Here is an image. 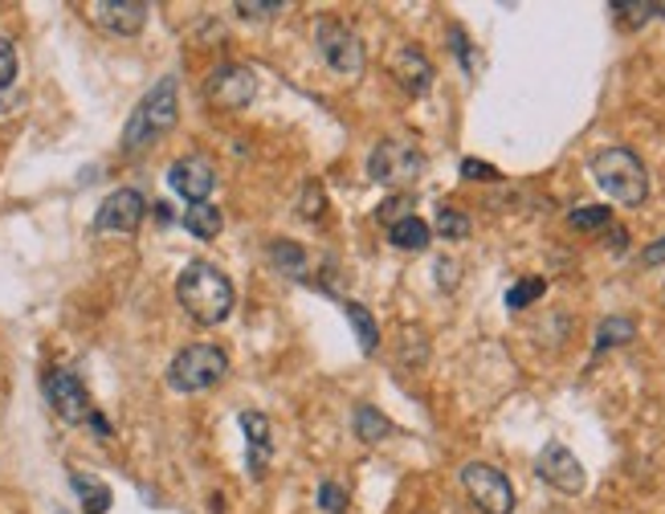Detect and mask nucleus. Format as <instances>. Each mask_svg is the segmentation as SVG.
I'll list each match as a JSON object with an SVG mask.
<instances>
[{
    "mask_svg": "<svg viewBox=\"0 0 665 514\" xmlns=\"http://www.w3.org/2000/svg\"><path fill=\"white\" fill-rule=\"evenodd\" d=\"M225 371H229L225 347H217V343H192V347H184L168 364V384H172V392H204V388L221 384Z\"/></svg>",
    "mask_w": 665,
    "mask_h": 514,
    "instance_id": "20e7f679",
    "label": "nucleus"
},
{
    "mask_svg": "<svg viewBox=\"0 0 665 514\" xmlns=\"http://www.w3.org/2000/svg\"><path fill=\"white\" fill-rule=\"evenodd\" d=\"M462 485L482 514L515 511V485H510V478L503 470L486 466V461H470V466H462Z\"/></svg>",
    "mask_w": 665,
    "mask_h": 514,
    "instance_id": "423d86ee",
    "label": "nucleus"
},
{
    "mask_svg": "<svg viewBox=\"0 0 665 514\" xmlns=\"http://www.w3.org/2000/svg\"><path fill=\"white\" fill-rule=\"evenodd\" d=\"M449 42H453V49H458V62H462L465 70H474V62H470V45H465L462 29H449Z\"/></svg>",
    "mask_w": 665,
    "mask_h": 514,
    "instance_id": "473e14b6",
    "label": "nucleus"
},
{
    "mask_svg": "<svg viewBox=\"0 0 665 514\" xmlns=\"http://www.w3.org/2000/svg\"><path fill=\"white\" fill-rule=\"evenodd\" d=\"M90 16L115 37H135L147 21V4L144 0H99V4H90Z\"/></svg>",
    "mask_w": 665,
    "mask_h": 514,
    "instance_id": "ddd939ff",
    "label": "nucleus"
},
{
    "mask_svg": "<svg viewBox=\"0 0 665 514\" xmlns=\"http://www.w3.org/2000/svg\"><path fill=\"white\" fill-rule=\"evenodd\" d=\"M221 225H225V216H221L217 204H189V213H184V228H189L192 237H201V242H213L221 233Z\"/></svg>",
    "mask_w": 665,
    "mask_h": 514,
    "instance_id": "f3484780",
    "label": "nucleus"
},
{
    "mask_svg": "<svg viewBox=\"0 0 665 514\" xmlns=\"http://www.w3.org/2000/svg\"><path fill=\"white\" fill-rule=\"evenodd\" d=\"M437 233H441L446 242H462V237H470V216H465L462 209H441V213H437Z\"/></svg>",
    "mask_w": 665,
    "mask_h": 514,
    "instance_id": "b1692460",
    "label": "nucleus"
},
{
    "mask_svg": "<svg viewBox=\"0 0 665 514\" xmlns=\"http://www.w3.org/2000/svg\"><path fill=\"white\" fill-rule=\"evenodd\" d=\"M323 188H318V180H306L303 185V197H298V216H306V221H315L318 213H323Z\"/></svg>",
    "mask_w": 665,
    "mask_h": 514,
    "instance_id": "a878e982",
    "label": "nucleus"
},
{
    "mask_svg": "<svg viewBox=\"0 0 665 514\" xmlns=\"http://www.w3.org/2000/svg\"><path fill=\"white\" fill-rule=\"evenodd\" d=\"M168 185H172L176 197H184L189 204H204L208 192L217 188V168L204 156H184L168 168Z\"/></svg>",
    "mask_w": 665,
    "mask_h": 514,
    "instance_id": "f8f14e48",
    "label": "nucleus"
},
{
    "mask_svg": "<svg viewBox=\"0 0 665 514\" xmlns=\"http://www.w3.org/2000/svg\"><path fill=\"white\" fill-rule=\"evenodd\" d=\"M567 225L579 228V233H600V228H612V213L605 204H579V209H572Z\"/></svg>",
    "mask_w": 665,
    "mask_h": 514,
    "instance_id": "412c9836",
    "label": "nucleus"
},
{
    "mask_svg": "<svg viewBox=\"0 0 665 514\" xmlns=\"http://www.w3.org/2000/svg\"><path fill=\"white\" fill-rule=\"evenodd\" d=\"M429 237H433V228L425 225L420 216H405V221H396L388 228V242L396 249H408V254H420V249H429Z\"/></svg>",
    "mask_w": 665,
    "mask_h": 514,
    "instance_id": "dca6fc26",
    "label": "nucleus"
},
{
    "mask_svg": "<svg viewBox=\"0 0 665 514\" xmlns=\"http://www.w3.org/2000/svg\"><path fill=\"white\" fill-rule=\"evenodd\" d=\"M147 216V200L135 192V188H119L99 204V216H94V228L99 233H135Z\"/></svg>",
    "mask_w": 665,
    "mask_h": 514,
    "instance_id": "9d476101",
    "label": "nucleus"
},
{
    "mask_svg": "<svg viewBox=\"0 0 665 514\" xmlns=\"http://www.w3.org/2000/svg\"><path fill=\"white\" fill-rule=\"evenodd\" d=\"M241 428L249 437V473H261L266 461H270V421L266 413H241Z\"/></svg>",
    "mask_w": 665,
    "mask_h": 514,
    "instance_id": "2eb2a0df",
    "label": "nucleus"
},
{
    "mask_svg": "<svg viewBox=\"0 0 665 514\" xmlns=\"http://www.w3.org/2000/svg\"><path fill=\"white\" fill-rule=\"evenodd\" d=\"M376 216L384 221V225H396V221H405V216H413V200L408 197H396V200H388V204H380L376 209Z\"/></svg>",
    "mask_w": 665,
    "mask_h": 514,
    "instance_id": "c756f323",
    "label": "nucleus"
},
{
    "mask_svg": "<svg viewBox=\"0 0 665 514\" xmlns=\"http://www.w3.org/2000/svg\"><path fill=\"white\" fill-rule=\"evenodd\" d=\"M536 473L551 485V490H560V494H579V490H584V478H588L584 466L576 461V454L560 442H551L548 449L539 454Z\"/></svg>",
    "mask_w": 665,
    "mask_h": 514,
    "instance_id": "9b49d317",
    "label": "nucleus"
},
{
    "mask_svg": "<svg viewBox=\"0 0 665 514\" xmlns=\"http://www.w3.org/2000/svg\"><path fill=\"white\" fill-rule=\"evenodd\" d=\"M462 176L465 180H498L503 171L491 168V164H482V159H462Z\"/></svg>",
    "mask_w": 665,
    "mask_h": 514,
    "instance_id": "2f4dec72",
    "label": "nucleus"
},
{
    "mask_svg": "<svg viewBox=\"0 0 665 514\" xmlns=\"http://www.w3.org/2000/svg\"><path fill=\"white\" fill-rule=\"evenodd\" d=\"M636 335V323L633 319H624V314H608L605 323L596 327V356L608 351V347H621V343H633Z\"/></svg>",
    "mask_w": 665,
    "mask_h": 514,
    "instance_id": "a211bd4d",
    "label": "nucleus"
},
{
    "mask_svg": "<svg viewBox=\"0 0 665 514\" xmlns=\"http://www.w3.org/2000/svg\"><path fill=\"white\" fill-rule=\"evenodd\" d=\"M392 78L405 86L408 94H425L433 86V66H429V57L420 54L417 45H405V49L392 54Z\"/></svg>",
    "mask_w": 665,
    "mask_h": 514,
    "instance_id": "4468645a",
    "label": "nucleus"
},
{
    "mask_svg": "<svg viewBox=\"0 0 665 514\" xmlns=\"http://www.w3.org/2000/svg\"><path fill=\"white\" fill-rule=\"evenodd\" d=\"M641 261H645V266H662V261H665V237H662V242H653Z\"/></svg>",
    "mask_w": 665,
    "mask_h": 514,
    "instance_id": "72a5a7b5",
    "label": "nucleus"
},
{
    "mask_svg": "<svg viewBox=\"0 0 665 514\" xmlns=\"http://www.w3.org/2000/svg\"><path fill=\"white\" fill-rule=\"evenodd\" d=\"M593 180L605 188L608 197L624 204V209H636L650 197V171L645 164L629 152V147H605L593 156Z\"/></svg>",
    "mask_w": 665,
    "mask_h": 514,
    "instance_id": "f03ea898",
    "label": "nucleus"
},
{
    "mask_svg": "<svg viewBox=\"0 0 665 514\" xmlns=\"http://www.w3.org/2000/svg\"><path fill=\"white\" fill-rule=\"evenodd\" d=\"M270 261H274L278 270H286V273H303L306 266V254H303V245H294V242H274L270 245Z\"/></svg>",
    "mask_w": 665,
    "mask_h": 514,
    "instance_id": "5701e85b",
    "label": "nucleus"
},
{
    "mask_svg": "<svg viewBox=\"0 0 665 514\" xmlns=\"http://www.w3.org/2000/svg\"><path fill=\"white\" fill-rule=\"evenodd\" d=\"M176 299H180V306H184L196 323L217 327L233 311V282L213 261H189V266L180 270V278H176Z\"/></svg>",
    "mask_w": 665,
    "mask_h": 514,
    "instance_id": "f257e3e1",
    "label": "nucleus"
},
{
    "mask_svg": "<svg viewBox=\"0 0 665 514\" xmlns=\"http://www.w3.org/2000/svg\"><path fill=\"white\" fill-rule=\"evenodd\" d=\"M176 127V78H159L151 86V94L131 111L127 127H123V147L127 152H144L159 135H168Z\"/></svg>",
    "mask_w": 665,
    "mask_h": 514,
    "instance_id": "7ed1b4c3",
    "label": "nucleus"
},
{
    "mask_svg": "<svg viewBox=\"0 0 665 514\" xmlns=\"http://www.w3.org/2000/svg\"><path fill=\"white\" fill-rule=\"evenodd\" d=\"M392 433V421L380 409H372V404H360L356 409V437H360L363 445H376V442H384Z\"/></svg>",
    "mask_w": 665,
    "mask_h": 514,
    "instance_id": "6ab92c4d",
    "label": "nucleus"
},
{
    "mask_svg": "<svg viewBox=\"0 0 665 514\" xmlns=\"http://www.w3.org/2000/svg\"><path fill=\"white\" fill-rule=\"evenodd\" d=\"M315 42L323 62H327L335 74H343V78H360L363 74V42L351 25L335 21V16H318Z\"/></svg>",
    "mask_w": 665,
    "mask_h": 514,
    "instance_id": "39448f33",
    "label": "nucleus"
},
{
    "mask_svg": "<svg viewBox=\"0 0 665 514\" xmlns=\"http://www.w3.org/2000/svg\"><path fill=\"white\" fill-rule=\"evenodd\" d=\"M612 13L624 16V25L629 29H636L653 16V4H629V0H617V4H612Z\"/></svg>",
    "mask_w": 665,
    "mask_h": 514,
    "instance_id": "cd10ccee",
    "label": "nucleus"
},
{
    "mask_svg": "<svg viewBox=\"0 0 665 514\" xmlns=\"http://www.w3.org/2000/svg\"><path fill=\"white\" fill-rule=\"evenodd\" d=\"M45 396H49L54 413H58L66 425H82V421H90V416H94L82 380H78L74 371H66V368H54L49 376H45Z\"/></svg>",
    "mask_w": 665,
    "mask_h": 514,
    "instance_id": "6e6552de",
    "label": "nucleus"
},
{
    "mask_svg": "<svg viewBox=\"0 0 665 514\" xmlns=\"http://www.w3.org/2000/svg\"><path fill=\"white\" fill-rule=\"evenodd\" d=\"M653 16H665V4H653Z\"/></svg>",
    "mask_w": 665,
    "mask_h": 514,
    "instance_id": "f704fd0d",
    "label": "nucleus"
},
{
    "mask_svg": "<svg viewBox=\"0 0 665 514\" xmlns=\"http://www.w3.org/2000/svg\"><path fill=\"white\" fill-rule=\"evenodd\" d=\"M543 290H548V282H543V278H522V282H515L507 290V306H510V311H522V306H531Z\"/></svg>",
    "mask_w": 665,
    "mask_h": 514,
    "instance_id": "393cba45",
    "label": "nucleus"
},
{
    "mask_svg": "<svg viewBox=\"0 0 665 514\" xmlns=\"http://www.w3.org/2000/svg\"><path fill=\"white\" fill-rule=\"evenodd\" d=\"M74 490L82 494V502H87V514H102L106 506H111V490L102 482H94V478H87V473H74L70 478Z\"/></svg>",
    "mask_w": 665,
    "mask_h": 514,
    "instance_id": "4be33fe9",
    "label": "nucleus"
},
{
    "mask_svg": "<svg viewBox=\"0 0 665 514\" xmlns=\"http://www.w3.org/2000/svg\"><path fill=\"white\" fill-rule=\"evenodd\" d=\"M425 168V156H420L413 143H401V139H384L376 143V152L368 156V176L376 185H388V188H401V185H413Z\"/></svg>",
    "mask_w": 665,
    "mask_h": 514,
    "instance_id": "0eeeda50",
    "label": "nucleus"
},
{
    "mask_svg": "<svg viewBox=\"0 0 665 514\" xmlns=\"http://www.w3.org/2000/svg\"><path fill=\"white\" fill-rule=\"evenodd\" d=\"M204 94H208V102L225 107V111H241L258 94V78L246 66H217L204 78Z\"/></svg>",
    "mask_w": 665,
    "mask_h": 514,
    "instance_id": "1a4fd4ad",
    "label": "nucleus"
},
{
    "mask_svg": "<svg viewBox=\"0 0 665 514\" xmlns=\"http://www.w3.org/2000/svg\"><path fill=\"white\" fill-rule=\"evenodd\" d=\"M343 311H348V323L356 327V335H360V351H363V356H376L380 327H376V319L368 314V306H360V302H348Z\"/></svg>",
    "mask_w": 665,
    "mask_h": 514,
    "instance_id": "aec40b11",
    "label": "nucleus"
},
{
    "mask_svg": "<svg viewBox=\"0 0 665 514\" xmlns=\"http://www.w3.org/2000/svg\"><path fill=\"white\" fill-rule=\"evenodd\" d=\"M282 13V4L270 0V4H261V0H241L237 4V16H253V21H266V16H278Z\"/></svg>",
    "mask_w": 665,
    "mask_h": 514,
    "instance_id": "7c9ffc66",
    "label": "nucleus"
},
{
    "mask_svg": "<svg viewBox=\"0 0 665 514\" xmlns=\"http://www.w3.org/2000/svg\"><path fill=\"white\" fill-rule=\"evenodd\" d=\"M16 78V49L9 37H0V90H9Z\"/></svg>",
    "mask_w": 665,
    "mask_h": 514,
    "instance_id": "c85d7f7f",
    "label": "nucleus"
},
{
    "mask_svg": "<svg viewBox=\"0 0 665 514\" xmlns=\"http://www.w3.org/2000/svg\"><path fill=\"white\" fill-rule=\"evenodd\" d=\"M318 506H323L327 514H343L348 511V494H343L335 482H323L318 485Z\"/></svg>",
    "mask_w": 665,
    "mask_h": 514,
    "instance_id": "bb28decb",
    "label": "nucleus"
}]
</instances>
